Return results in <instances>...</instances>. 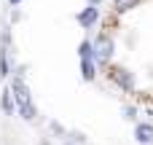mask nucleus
I'll return each mask as SVG.
<instances>
[{
    "instance_id": "obj_1",
    "label": "nucleus",
    "mask_w": 153,
    "mask_h": 145,
    "mask_svg": "<svg viewBox=\"0 0 153 145\" xmlns=\"http://www.w3.org/2000/svg\"><path fill=\"white\" fill-rule=\"evenodd\" d=\"M13 97H16V102H19V113H22V118L32 121L38 113H35V105H32V100H30V94H27V86H24L22 75L13 78Z\"/></svg>"
},
{
    "instance_id": "obj_2",
    "label": "nucleus",
    "mask_w": 153,
    "mask_h": 145,
    "mask_svg": "<svg viewBox=\"0 0 153 145\" xmlns=\"http://www.w3.org/2000/svg\"><path fill=\"white\" fill-rule=\"evenodd\" d=\"M108 78H113L124 91H132V89H134V78H132V73L124 70V67H108Z\"/></svg>"
},
{
    "instance_id": "obj_3",
    "label": "nucleus",
    "mask_w": 153,
    "mask_h": 145,
    "mask_svg": "<svg viewBox=\"0 0 153 145\" xmlns=\"http://www.w3.org/2000/svg\"><path fill=\"white\" fill-rule=\"evenodd\" d=\"M110 54H113V40H110L108 35H100V38L94 40V57H97L100 62H105V59H110Z\"/></svg>"
},
{
    "instance_id": "obj_4",
    "label": "nucleus",
    "mask_w": 153,
    "mask_h": 145,
    "mask_svg": "<svg viewBox=\"0 0 153 145\" xmlns=\"http://www.w3.org/2000/svg\"><path fill=\"white\" fill-rule=\"evenodd\" d=\"M97 19H100V11L94 8V3H91L89 8H83V11L78 13V24H81V27H91V24H94Z\"/></svg>"
},
{
    "instance_id": "obj_5",
    "label": "nucleus",
    "mask_w": 153,
    "mask_h": 145,
    "mask_svg": "<svg viewBox=\"0 0 153 145\" xmlns=\"http://www.w3.org/2000/svg\"><path fill=\"white\" fill-rule=\"evenodd\" d=\"M134 137H137V143L151 145V143H153V124H137V129H134Z\"/></svg>"
},
{
    "instance_id": "obj_6",
    "label": "nucleus",
    "mask_w": 153,
    "mask_h": 145,
    "mask_svg": "<svg viewBox=\"0 0 153 145\" xmlns=\"http://www.w3.org/2000/svg\"><path fill=\"white\" fill-rule=\"evenodd\" d=\"M81 73H83V78L86 81H91L97 73H94V62H91V57H86V59H81Z\"/></svg>"
},
{
    "instance_id": "obj_7",
    "label": "nucleus",
    "mask_w": 153,
    "mask_h": 145,
    "mask_svg": "<svg viewBox=\"0 0 153 145\" xmlns=\"http://www.w3.org/2000/svg\"><path fill=\"white\" fill-rule=\"evenodd\" d=\"M140 0H116V11L121 13V11H129V8H134Z\"/></svg>"
},
{
    "instance_id": "obj_8",
    "label": "nucleus",
    "mask_w": 153,
    "mask_h": 145,
    "mask_svg": "<svg viewBox=\"0 0 153 145\" xmlns=\"http://www.w3.org/2000/svg\"><path fill=\"white\" fill-rule=\"evenodd\" d=\"M86 57H94V43H89V40L81 43V59H86Z\"/></svg>"
},
{
    "instance_id": "obj_9",
    "label": "nucleus",
    "mask_w": 153,
    "mask_h": 145,
    "mask_svg": "<svg viewBox=\"0 0 153 145\" xmlns=\"http://www.w3.org/2000/svg\"><path fill=\"white\" fill-rule=\"evenodd\" d=\"M3 110H5V113H13V100H11V91H3Z\"/></svg>"
},
{
    "instance_id": "obj_10",
    "label": "nucleus",
    "mask_w": 153,
    "mask_h": 145,
    "mask_svg": "<svg viewBox=\"0 0 153 145\" xmlns=\"http://www.w3.org/2000/svg\"><path fill=\"white\" fill-rule=\"evenodd\" d=\"M124 118L134 121V118H137V110H134V108H124Z\"/></svg>"
},
{
    "instance_id": "obj_11",
    "label": "nucleus",
    "mask_w": 153,
    "mask_h": 145,
    "mask_svg": "<svg viewBox=\"0 0 153 145\" xmlns=\"http://www.w3.org/2000/svg\"><path fill=\"white\" fill-rule=\"evenodd\" d=\"M8 3H11V5H19V3H22V0H8Z\"/></svg>"
},
{
    "instance_id": "obj_12",
    "label": "nucleus",
    "mask_w": 153,
    "mask_h": 145,
    "mask_svg": "<svg viewBox=\"0 0 153 145\" xmlns=\"http://www.w3.org/2000/svg\"><path fill=\"white\" fill-rule=\"evenodd\" d=\"M89 3H94V5H97V3H102V0H89Z\"/></svg>"
},
{
    "instance_id": "obj_13",
    "label": "nucleus",
    "mask_w": 153,
    "mask_h": 145,
    "mask_svg": "<svg viewBox=\"0 0 153 145\" xmlns=\"http://www.w3.org/2000/svg\"><path fill=\"white\" fill-rule=\"evenodd\" d=\"M65 145H73V143H65Z\"/></svg>"
}]
</instances>
